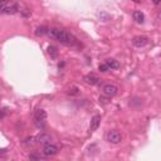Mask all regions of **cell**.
I'll list each match as a JSON object with an SVG mask.
<instances>
[{"label":"cell","mask_w":161,"mask_h":161,"mask_svg":"<svg viewBox=\"0 0 161 161\" xmlns=\"http://www.w3.org/2000/svg\"><path fill=\"white\" fill-rule=\"evenodd\" d=\"M48 35L50 38L53 39H56L58 42H61L62 44L64 45H70V47H73L77 44V39L73 34H70L68 32H65V30H62V29H57V28H52L49 29V33Z\"/></svg>","instance_id":"cell-1"},{"label":"cell","mask_w":161,"mask_h":161,"mask_svg":"<svg viewBox=\"0 0 161 161\" xmlns=\"http://www.w3.org/2000/svg\"><path fill=\"white\" fill-rule=\"evenodd\" d=\"M121 140H122V136H121V134L118 132V131L112 130V131H110V132L107 134V141H108L110 144H115V145L120 144Z\"/></svg>","instance_id":"cell-2"},{"label":"cell","mask_w":161,"mask_h":161,"mask_svg":"<svg viewBox=\"0 0 161 161\" xmlns=\"http://www.w3.org/2000/svg\"><path fill=\"white\" fill-rule=\"evenodd\" d=\"M117 91H118L117 87H116V86H113V85H106V86H103V89H102L103 96L108 97V98L115 97L116 94H117Z\"/></svg>","instance_id":"cell-3"},{"label":"cell","mask_w":161,"mask_h":161,"mask_svg":"<svg viewBox=\"0 0 161 161\" xmlns=\"http://www.w3.org/2000/svg\"><path fill=\"white\" fill-rule=\"evenodd\" d=\"M43 154H44V156H54V155L58 154V147L54 145L47 144L43 148Z\"/></svg>","instance_id":"cell-4"},{"label":"cell","mask_w":161,"mask_h":161,"mask_svg":"<svg viewBox=\"0 0 161 161\" xmlns=\"http://www.w3.org/2000/svg\"><path fill=\"white\" fill-rule=\"evenodd\" d=\"M148 43V38L142 37V35H139V37H135L132 39V44L137 48H141V47H145Z\"/></svg>","instance_id":"cell-5"},{"label":"cell","mask_w":161,"mask_h":161,"mask_svg":"<svg viewBox=\"0 0 161 161\" xmlns=\"http://www.w3.org/2000/svg\"><path fill=\"white\" fill-rule=\"evenodd\" d=\"M85 82L87 85H91V86H96V85H102V81H101L98 77L93 76V74H88L85 77Z\"/></svg>","instance_id":"cell-6"},{"label":"cell","mask_w":161,"mask_h":161,"mask_svg":"<svg viewBox=\"0 0 161 161\" xmlns=\"http://www.w3.org/2000/svg\"><path fill=\"white\" fill-rule=\"evenodd\" d=\"M99 123H101V116L99 115L93 116L92 120H91V125H89V131H91V132H94V131L98 128Z\"/></svg>","instance_id":"cell-7"},{"label":"cell","mask_w":161,"mask_h":161,"mask_svg":"<svg viewBox=\"0 0 161 161\" xmlns=\"http://www.w3.org/2000/svg\"><path fill=\"white\" fill-rule=\"evenodd\" d=\"M19 7L18 5H13V7H7L5 4H1V13L3 14H15Z\"/></svg>","instance_id":"cell-8"},{"label":"cell","mask_w":161,"mask_h":161,"mask_svg":"<svg viewBox=\"0 0 161 161\" xmlns=\"http://www.w3.org/2000/svg\"><path fill=\"white\" fill-rule=\"evenodd\" d=\"M34 117H35V121L37 122H44L47 120V112L44 110H37L34 113Z\"/></svg>","instance_id":"cell-9"},{"label":"cell","mask_w":161,"mask_h":161,"mask_svg":"<svg viewBox=\"0 0 161 161\" xmlns=\"http://www.w3.org/2000/svg\"><path fill=\"white\" fill-rule=\"evenodd\" d=\"M37 139H38V144H40V145L50 144V141H52V137L48 134H42V135L37 136Z\"/></svg>","instance_id":"cell-10"},{"label":"cell","mask_w":161,"mask_h":161,"mask_svg":"<svg viewBox=\"0 0 161 161\" xmlns=\"http://www.w3.org/2000/svg\"><path fill=\"white\" fill-rule=\"evenodd\" d=\"M132 16H134V20H135L136 23H144V20H145V15H144V13H142V11H140V10L134 11Z\"/></svg>","instance_id":"cell-11"},{"label":"cell","mask_w":161,"mask_h":161,"mask_svg":"<svg viewBox=\"0 0 161 161\" xmlns=\"http://www.w3.org/2000/svg\"><path fill=\"white\" fill-rule=\"evenodd\" d=\"M48 33H49V29L47 27H38L37 30H35V35L37 37H43V35L48 34Z\"/></svg>","instance_id":"cell-12"},{"label":"cell","mask_w":161,"mask_h":161,"mask_svg":"<svg viewBox=\"0 0 161 161\" xmlns=\"http://www.w3.org/2000/svg\"><path fill=\"white\" fill-rule=\"evenodd\" d=\"M106 63L108 64V67L111 68V69H117L118 67H120V64H118V62L116 61V59H107L106 61Z\"/></svg>","instance_id":"cell-13"},{"label":"cell","mask_w":161,"mask_h":161,"mask_svg":"<svg viewBox=\"0 0 161 161\" xmlns=\"http://www.w3.org/2000/svg\"><path fill=\"white\" fill-rule=\"evenodd\" d=\"M48 54H49L53 59H56V58L58 57V50H57L56 47H53V45H49V47H48Z\"/></svg>","instance_id":"cell-14"},{"label":"cell","mask_w":161,"mask_h":161,"mask_svg":"<svg viewBox=\"0 0 161 161\" xmlns=\"http://www.w3.org/2000/svg\"><path fill=\"white\" fill-rule=\"evenodd\" d=\"M23 144L33 146V145H35V144H38V139H37V137H28V139L24 140V142H23Z\"/></svg>","instance_id":"cell-15"},{"label":"cell","mask_w":161,"mask_h":161,"mask_svg":"<svg viewBox=\"0 0 161 161\" xmlns=\"http://www.w3.org/2000/svg\"><path fill=\"white\" fill-rule=\"evenodd\" d=\"M69 96H77V94H79V89L77 88L76 86H73V87H70L69 89H68V92H67Z\"/></svg>","instance_id":"cell-16"},{"label":"cell","mask_w":161,"mask_h":161,"mask_svg":"<svg viewBox=\"0 0 161 161\" xmlns=\"http://www.w3.org/2000/svg\"><path fill=\"white\" fill-rule=\"evenodd\" d=\"M98 69L101 70V72H107V70L110 69V67H108V64H107V63L105 62V63H102V64H99Z\"/></svg>","instance_id":"cell-17"},{"label":"cell","mask_w":161,"mask_h":161,"mask_svg":"<svg viewBox=\"0 0 161 161\" xmlns=\"http://www.w3.org/2000/svg\"><path fill=\"white\" fill-rule=\"evenodd\" d=\"M29 159H35V160H42V159H43V156H40V155H38V154H30V155H29Z\"/></svg>","instance_id":"cell-18"},{"label":"cell","mask_w":161,"mask_h":161,"mask_svg":"<svg viewBox=\"0 0 161 161\" xmlns=\"http://www.w3.org/2000/svg\"><path fill=\"white\" fill-rule=\"evenodd\" d=\"M7 112H8V108H3V111H1V120H4V117H5V115H7Z\"/></svg>","instance_id":"cell-19"},{"label":"cell","mask_w":161,"mask_h":161,"mask_svg":"<svg viewBox=\"0 0 161 161\" xmlns=\"http://www.w3.org/2000/svg\"><path fill=\"white\" fill-rule=\"evenodd\" d=\"M106 97V96H105ZM105 97H99V102H102V103H107V102H108V101H107Z\"/></svg>","instance_id":"cell-20"},{"label":"cell","mask_w":161,"mask_h":161,"mask_svg":"<svg viewBox=\"0 0 161 161\" xmlns=\"http://www.w3.org/2000/svg\"><path fill=\"white\" fill-rule=\"evenodd\" d=\"M152 1H154V4H155V5H159V4L161 3V0H152Z\"/></svg>","instance_id":"cell-21"},{"label":"cell","mask_w":161,"mask_h":161,"mask_svg":"<svg viewBox=\"0 0 161 161\" xmlns=\"http://www.w3.org/2000/svg\"><path fill=\"white\" fill-rule=\"evenodd\" d=\"M157 18H159V20L161 22V9L159 10V13H157Z\"/></svg>","instance_id":"cell-22"},{"label":"cell","mask_w":161,"mask_h":161,"mask_svg":"<svg viewBox=\"0 0 161 161\" xmlns=\"http://www.w3.org/2000/svg\"><path fill=\"white\" fill-rule=\"evenodd\" d=\"M9 1H13V0H1V4H7Z\"/></svg>","instance_id":"cell-23"},{"label":"cell","mask_w":161,"mask_h":161,"mask_svg":"<svg viewBox=\"0 0 161 161\" xmlns=\"http://www.w3.org/2000/svg\"><path fill=\"white\" fill-rule=\"evenodd\" d=\"M134 1H135V3H140V0H134Z\"/></svg>","instance_id":"cell-24"}]
</instances>
